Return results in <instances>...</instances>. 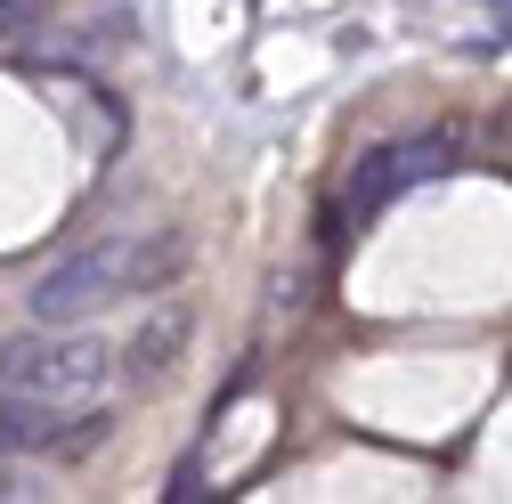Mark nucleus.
Returning <instances> with one entry per match:
<instances>
[{
    "label": "nucleus",
    "mask_w": 512,
    "mask_h": 504,
    "mask_svg": "<svg viewBox=\"0 0 512 504\" xmlns=\"http://www.w3.org/2000/svg\"><path fill=\"white\" fill-rule=\"evenodd\" d=\"M106 439V415H74V399L0 391V448L9 456H90Z\"/></svg>",
    "instance_id": "20e7f679"
},
{
    "label": "nucleus",
    "mask_w": 512,
    "mask_h": 504,
    "mask_svg": "<svg viewBox=\"0 0 512 504\" xmlns=\"http://www.w3.org/2000/svg\"><path fill=\"white\" fill-rule=\"evenodd\" d=\"M187 261V236L179 228H147V236H98L90 252L57 261L41 285H33V326H82L98 309L131 301V293H155L171 285Z\"/></svg>",
    "instance_id": "f257e3e1"
},
{
    "label": "nucleus",
    "mask_w": 512,
    "mask_h": 504,
    "mask_svg": "<svg viewBox=\"0 0 512 504\" xmlns=\"http://www.w3.org/2000/svg\"><path fill=\"white\" fill-rule=\"evenodd\" d=\"M187 334H196V318H187V301H163L155 318H147V326L131 334V350H122V366H114V374H131V383H155V374H171V366H179Z\"/></svg>",
    "instance_id": "39448f33"
},
{
    "label": "nucleus",
    "mask_w": 512,
    "mask_h": 504,
    "mask_svg": "<svg viewBox=\"0 0 512 504\" xmlns=\"http://www.w3.org/2000/svg\"><path fill=\"white\" fill-rule=\"evenodd\" d=\"M114 383V350L74 326H25L0 342V391H33V399H98Z\"/></svg>",
    "instance_id": "f03ea898"
},
{
    "label": "nucleus",
    "mask_w": 512,
    "mask_h": 504,
    "mask_svg": "<svg viewBox=\"0 0 512 504\" xmlns=\"http://www.w3.org/2000/svg\"><path fill=\"white\" fill-rule=\"evenodd\" d=\"M447 163H456V131H423V139H391V147H366L358 155V171H350V196H342V212H350V228H366L391 196H407V187H423V179H439Z\"/></svg>",
    "instance_id": "7ed1b4c3"
},
{
    "label": "nucleus",
    "mask_w": 512,
    "mask_h": 504,
    "mask_svg": "<svg viewBox=\"0 0 512 504\" xmlns=\"http://www.w3.org/2000/svg\"><path fill=\"white\" fill-rule=\"evenodd\" d=\"M0 496H25V488H17V472H9V448H0Z\"/></svg>",
    "instance_id": "1a4fd4ad"
},
{
    "label": "nucleus",
    "mask_w": 512,
    "mask_h": 504,
    "mask_svg": "<svg viewBox=\"0 0 512 504\" xmlns=\"http://www.w3.org/2000/svg\"><path fill=\"white\" fill-rule=\"evenodd\" d=\"M41 9H49V0H0V33H25Z\"/></svg>",
    "instance_id": "423d86ee"
},
{
    "label": "nucleus",
    "mask_w": 512,
    "mask_h": 504,
    "mask_svg": "<svg viewBox=\"0 0 512 504\" xmlns=\"http://www.w3.org/2000/svg\"><path fill=\"white\" fill-rule=\"evenodd\" d=\"M163 496H171V504H187V496H204V472H196V456H187V464L171 472V488H163Z\"/></svg>",
    "instance_id": "0eeeda50"
},
{
    "label": "nucleus",
    "mask_w": 512,
    "mask_h": 504,
    "mask_svg": "<svg viewBox=\"0 0 512 504\" xmlns=\"http://www.w3.org/2000/svg\"><path fill=\"white\" fill-rule=\"evenodd\" d=\"M488 17H496V33L512 41V0H488Z\"/></svg>",
    "instance_id": "6e6552de"
}]
</instances>
